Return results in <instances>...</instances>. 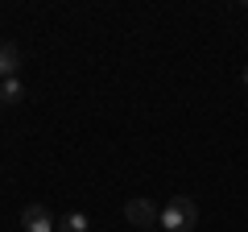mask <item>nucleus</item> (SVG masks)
I'll list each match as a JSON object with an SVG mask.
<instances>
[{
	"instance_id": "nucleus-1",
	"label": "nucleus",
	"mask_w": 248,
	"mask_h": 232,
	"mask_svg": "<svg viewBox=\"0 0 248 232\" xmlns=\"http://www.w3.org/2000/svg\"><path fill=\"white\" fill-rule=\"evenodd\" d=\"M161 232H195V224H199V203L195 199H186V195H178V199H170L166 207H161Z\"/></svg>"
},
{
	"instance_id": "nucleus-2",
	"label": "nucleus",
	"mask_w": 248,
	"mask_h": 232,
	"mask_svg": "<svg viewBox=\"0 0 248 232\" xmlns=\"http://www.w3.org/2000/svg\"><path fill=\"white\" fill-rule=\"evenodd\" d=\"M124 220L133 224V228H141V232H149L153 224L161 220V212H157V207L149 203V199H128V203H124Z\"/></svg>"
},
{
	"instance_id": "nucleus-3",
	"label": "nucleus",
	"mask_w": 248,
	"mask_h": 232,
	"mask_svg": "<svg viewBox=\"0 0 248 232\" xmlns=\"http://www.w3.org/2000/svg\"><path fill=\"white\" fill-rule=\"evenodd\" d=\"M21 228L25 232H54L58 224H54V215H50L46 203H29L25 212H21Z\"/></svg>"
},
{
	"instance_id": "nucleus-4",
	"label": "nucleus",
	"mask_w": 248,
	"mask_h": 232,
	"mask_svg": "<svg viewBox=\"0 0 248 232\" xmlns=\"http://www.w3.org/2000/svg\"><path fill=\"white\" fill-rule=\"evenodd\" d=\"M21 71V50L13 42H0V79H17Z\"/></svg>"
},
{
	"instance_id": "nucleus-5",
	"label": "nucleus",
	"mask_w": 248,
	"mask_h": 232,
	"mask_svg": "<svg viewBox=\"0 0 248 232\" xmlns=\"http://www.w3.org/2000/svg\"><path fill=\"white\" fill-rule=\"evenodd\" d=\"M0 99H4V104H21V99H25L21 79H0Z\"/></svg>"
},
{
	"instance_id": "nucleus-6",
	"label": "nucleus",
	"mask_w": 248,
	"mask_h": 232,
	"mask_svg": "<svg viewBox=\"0 0 248 232\" xmlns=\"http://www.w3.org/2000/svg\"><path fill=\"white\" fill-rule=\"evenodd\" d=\"M54 232H87V215H83V212H66Z\"/></svg>"
},
{
	"instance_id": "nucleus-7",
	"label": "nucleus",
	"mask_w": 248,
	"mask_h": 232,
	"mask_svg": "<svg viewBox=\"0 0 248 232\" xmlns=\"http://www.w3.org/2000/svg\"><path fill=\"white\" fill-rule=\"evenodd\" d=\"M240 79H244V87H248V66H244V71H240Z\"/></svg>"
},
{
	"instance_id": "nucleus-8",
	"label": "nucleus",
	"mask_w": 248,
	"mask_h": 232,
	"mask_svg": "<svg viewBox=\"0 0 248 232\" xmlns=\"http://www.w3.org/2000/svg\"><path fill=\"white\" fill-rule=\"evenodd\" d=\"M0 108H4V99H0Z\"/></svg>"
},
{
	"instance_id": "nucleus-9",
	"label": "nucleus",
	"mask_w": 248,
	"mask_h": 232,
	"mask_svg": "<svg viewBox=\"0 0 248 232\" xmlns=\"http://www.w3.org/2000/svg\"><path fill=\"white\" fill-rule=\"evenodd\" d=\"M149 232H153V228H149Z\"/></svg>"
}]
</instances>
